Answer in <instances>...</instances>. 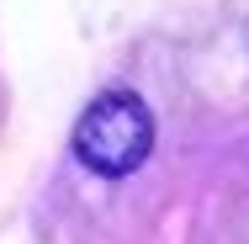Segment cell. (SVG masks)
<instances>
[{
	"label": "cell",
	"mask_w": 249,
	"mask_h": 244,
	"mask_svg": "<svg viewBox=\"0 0 249 244\" xmlns=\"http://www.w3.org/2000/svg\"><path fill=\"white\" fill-rule=\"evenodd\" d=\"M154 149V117L133 91H106L85 106V117L74 122V154L90 175L122 181L133 175Z\"/></svg>",
	"instance_id": "cell-1"
}]
</instances>
